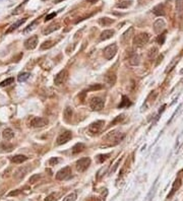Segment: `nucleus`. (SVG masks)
<instances>
[{
	"label": "nucleus",
	"instance_id": "f257e3e1",
	"mask_svg": "<svg viewBox=\"0 0 183 201\" xmlns=\"http://www.w3.org/2000/svg\"><path fill=\"white\" fill-rule=\"evenodd\" d=\"M124 137H125L124 133L118 132V131H112V132L108 133L106 136L103 138V140L105 142H108L107 146H112V145H116L119 142H121Z\"/></svg>",
	"mask_w": 183,
	"mask_h": 201
},
{
	"label": "nucleus",
	"instance_id": "f03ea898",
	"mask_svg": "<svg viewBox=\"0 0 183 201\" xmlns=\"http://www.w3.org/2000/svg\"><path fill=\"white\" fill-rule=\"evenodd\" d=\"M150 40V35L147 33H139L136 36H134L132 40V43L136 47H143L149 42Z\"/></svg>",
	"mask_w": 183,
	"mask_h": 201
},
{
	"label": "nucleus",
	"instance_id": "7ed1b4c3",
	"mask_svg": "<svg viewBox=\"0 0 183 201\" xmlns=\"http://www.w3.org/2000/svg\"><path fill=\"white\" fill-rule=\"evenodd\" d=\"M49 121L46 118H42V117H33L30 120L29 122V126L33 127V128H42L45 127L46 125H48Z\"/></svg>",
	"mask_w": 183,
	"mask_h": 201
},
{
	"label": "nucleus",
	"instance_id": "20e7f679",
	"mask_svg": "<svg viewBox=\"0 0 183 201\" xmlns=\"http://www.w3.org/2000/svg\"><path fill=\"white\" fill-rule=\"evenodd\" d=\"M104 106H105L104 100L99 98V96H94V98L92 99L91 102H90L91 109L93 111H96V112H98V111H101L102 109L104 108Z\"/></svg>",
	"mask_w": 183,
	"mask_h": 201
},
{
	"label": "nucleus",
	"instance_id": "39448f33",
	"mask_svg": "<svg viewBox=\"0 0 183 201\" xmlns=\"http://www.w3.org/2000/svg\"><path fill=\"white\" fill-rule=\"evenodd\" d=\"M91 158H79V161L76 162V164H75V167H76V170H77V172H79V173H83L86 170H87V168L90 167V165H91Z\"/></svg>",
	"mask_w": 183,
	"mask_h": 201
},
{
	"label": "nucleus",
	"instance_id": "423d86ee",
	"mask_svg": "<svg viewBox=\"0 0 183 201\" xmlns=\"http://www.w3.org/2000/svg\"><path fill=\"white\" fill-rule=\"evenodd\" d=\"M117 50H118V47L116 44H112V45L107 46L104 49V52H103L105 59H107V60H111V59L116 55V53H117Z\"/></svg>",
	"mask_w": 183,
	"mask_h": 201
},
{
	"label": "nucleus",
	"instance_id": "0eeeda50",
	"mask_svg": "<svg viewBox=\"0 0 183 201\" xmlns=\"http://www.w3.org/2000/svg\"><path fill=\"white\" fill-rule=\"evenodd\" d=\"M71 177V168L70 167H64L63 169L59 170L56 174V179L58 181H64V180H67Z\"/></svg>",
	"mask_w": 183,
	"mask_h": 201
},
{
	"label": "nucleus",
	"instance_id": "6e6552de",
	"mask_svg": "<svg viewBox=\"0 0 183 201\" xmlns=\"http://www.w3.org/2000/svg\"><path fill=\"white\" fill-rule=\"evenodd\" d=\"M104 125H105V122H104L103 120L96 121V122H93V123L91 124V125L89 126V128H87V130H89V132L92 135L97 134V133H99L100 131H102Z\"/></svg>",
	"mask_w": 183,
	"mask_h": 201
},
{
	"label": "nucleus",
	"instance_id": "1a4fd4ad",
	"mask_svg": "<svg viewBox=\"0 0 183 201\" xmlns=\"http://www.w3.org/2000/svg\"><path fill=\"white\" fill-rule=\"evenodd\" d=\"M67 76H68V72H67L66 69H63V70H61L60 72H58V73L56 74L55 78H54L55 85L63 84L66 81V79H67Z\"/></svg>",
	"mask_w": 183,
	"mask_h": 201
},
{
	"label": "nucleus",
	"instance_id": "9d476101",
	"mask_svg": "<svg viewBox=\"0 0 183 201\" xmlns=\"http://www.w3.org/2000/svg\"><path fill=\"white\" fill-rule=\"evenodd\" d=\"M71 138H72V133L70 132V131H64V132H62L57 137V139H56V143H57V145L65 144V143H67Z\"/></svg>",
	"mask_w": 183,
	"mask_h": 201
},
{
	"label": "nucleus",
	"instance_id": "9b49d317",
	"mask_svg": "<svg viewBox=\"0 0 183 201\" xmlns=\"http://www.w3.org/2000/svg\"><path fill=\"white\" fill-rule=\"evenodd\" d=\"M38 42H39V38L37 36H33L29 38L28 40H26L24 42V47L28 50H34L35 48L38 46Z\"/></svg>",
	"mask_w": 183,
	"mask_h": 201
},
{
	"label": "nucleus",
	"instance_id": "f8f14e48",
	"mask_svg": "<svg viewBox=\"0 0 183 201\" xmlns=\"http://www.w3.org/2000/svg\"><path fill=\"white\" fill-rule=\"evenodd\" d=\"M166 27V23H165L164 19H157L156 22L154 23V31L156 34H161Z\"/></svg>",
	"mask_w": 183,
	"mask_h": 201
},
{
	"label": "nucleus",
	"instance_id": "ddd939ff",
	"mask_svg": "<svg viewBox=\"0 0 183 201\" xmlns=\"http://www.w3.org/2000/svg\"><path fill=\"white\" fill-rule=\"evenodd\" d=\"M181 185H182L181 179H180V178L176 179V180H175V182L173 183V186H172L171 192L168 194V197H167V198H171V197L173 196L174 194L176 193V191H178V189L180 188V187H181Z\"/></svg>",
	"mask_w": 183,
	"mask_h": 201
},
{
	"label": "nucleus",
	"instance_id": "4468645a",
	"mask_svg": "<svg viewBox=\"0 0 183 201\" xmlns=\"http://www.w3.org/2000/svg\"><path fill=\"white\" fill-rule=\"evenodd\" d=\"M114 34H115V32L113 30H105L100 35V40L101 41H106V40L111 39V38L114 36Z\"/></svg>",
	"mask_w": 183,
	"mask_h": 201
},
{
	"label": "nucleus",
	"instance_id": "2eb2a0df",
	"mask_svg": "<svg viewBox=\"0 0 183 201\" xmlns=\"http://www.w3.org/2000/svg\"><path fill=\"white\" fill-rule=\"evenodd\" d=\"M26 161H28V158L23 154H16L10 158V162L13 164H23Z\"/></svg>",
	"mask_w": 183,
	"mask_h": 201
},
{
	"label": "nucleus",
	"instance_id": "dca6fc26",
	"mask_svg": "<svg viewBox=\"0 0 183 201\" xmlns=\"http://www.w3.org/2000/svg\"><path fill=\"white\" fill-rule=\"evenodd\" d=\"M153 12L156 15H165L166 14V9H165V6H164L163 3L155 6V7L153 8Z\"/></svg>",
	"mask_w": 183,
	"mask_h": 201
},
{
	"label": "nucleus",
	"instance_id": "f3484780",
	"mask_svg": "<svg viewBox=\"0 0 183 201\" xmlns=\"http://www.w3.org/2000/svg\"><path fill=\"white\" fill-rule=\"evenodd\" d=\"M59 27H60V26H59V23H52V25H50L49 27H46V29L43 30V35H44V36H47V35L51 34V33H53L54 31L58 30Z\"/></svg>",
	"mask_w": 183,
	"mask_h": 201
},
{
	"label": "nucleus",
	"instance_id": "a211bd4d",
	"mask_svg": "<svg viewBox=\"0 0 183 201\" xmlns=\"http://www.w3.org/2000/svg\"><path fill=\"white\" fill-rule=\"evenodd\" d=\"M30 170V168H28V167H23V168H19L17 171L15 172V177L16 179H23L24 176H26V174L28 173V171Z\"/></svg>",
	"mask_w": 183,
	"mask_h": 201
},
{
	"label": "nucleus",
	"instance_id": "6ab92c4d",
	"mask_svg": "<svg viewBox=\"0 0 183 201\" xmlns=\"http://www.w3.org/2000/svg\"><path fill=\"white\" fill-rule=\"evenodd\" d=\"M133 32H134V29H133V27H130L129 30L126 31V32L122 35V37H121V42H122V43H127L128 40L130 39V37H131V35L133 34Z\"/></svg>",
	"mask_w": 183,
	"mask_h": 201
},
{
	"label": "nucleus",
	"instance_id": "aec40b11",
	"mask_svg": "<svg viewBox=\"0 0 183 201\" xmlns=\"http://www.w3.org/2000/svg\"><path fill=\"white\" fill-rule=\"evenodd\" d=\"M26 20H27V17H24V18H22V19L16 20V22H15V23H13V25H11V27H10L9 29L7 30V32H6V33H11V32H13V31L16 30L19 27L22 26L23 23H26Z\"/></svg>",
	"mask_w": 183,
	"mask_h": 201
},
{
	"label": "nucleus",
	"instance_id": "412c9836",
	"mask_svg": "<svg viewBox=\"0 0 183 201\" xmlns=\"http://www.w3.org/2000/svg\"><path fill=\"white\" fill-rule=\"evenodd\" d=\"M84 150H86V145H84L83 143H82V142H79V143H76L75 145H73L71 150H72L73 154H79V152L83 151Z\"/></svg>",
	"mask_w": 183,
	"mask_h": 201
},
{
	"label": "nucleus",
	"instance_id": "4be33fe9",
	"mask_svg": "<svg viewBox=\"0 0 183 201\" xmlns=\"http://www.w3.org/2000/svg\"><path fill=\"white\" fill-rule=\"evenodd\" d=\"M13 136H15V132L12 131V129H10V128H6L5 130H3L2 137L4 138L5 140H10L11 138H13Z\"/></svg>",
	"mask_w": 183,
	"mask_h": 201
},
{
	"label": "nucleus",
	"instance_id": "5701e85b",
	"mask_svg": "<svg viewBox=\"0 0 183 201\" xmlns=\"http://www.w3.org/2000/svg\"><path fill=\"white\" fill-rule=\"evenodd\" d=\"M72 114H73V110L70 108V107H66L64 109V112H63V117H64V120L69 122L70 119L72 117Z\"/></svg>",
	"mask_w": 183,
	"mask_h": 201
},
{
	"label": "nucleus",
	"instance_id": "b1692460",
	"mask_svg": "<svg viewBox=\"0 0 183 201\" xmlns=\"http://www.w3.org/2000/svg\"><path fill=\"white\" fill-rule=\"evenodd\" d=\"M13 150V145L10 144L8 142H2L0 143V150L2 151H6V152H10Z\"/></svg>",
	"mask_w": 183,
	"mask_h": 201
},
{
	"label": "nucleus",
	"instance_id": "393cba45",
	"mask_svg": "<svg viewBox=\"0 0 183 201\" xmlns=\"http://www.w3.org/2000/svg\"><path fill=\"white\" fill-rule=\"evenodd\" d=\"M130 105H131V102H130L127 96H122V100H121V103L119 104L118 108L119 109L126 108V107H129Z\"/></svg>",
	"mask_w": 183,
	"mask_h": 201
},
{
	"label": "nucleus",
	"instance_id": "a878e982",
	"mask_svg": "<svg viewBox=\"0 0 183 201\" xmlns=\"http://www.w3.org/2000/svg\"><path fill=\"white\" fill-rule=\"evenodd\" d=\"M116 79H117V77H116L115 73H109L106 75V81L110 85H114L116 84Z\"/></svg>",
	"mask_w": 183,
	"mask_h": 201
},
{
	"label": "nucleus",
	"instance_id": "bb28decb",
	"mask_svg": "<svg viewBox=\"0 0 183 201\" xmlns=\"http://www.w3.org/2000/svg\"><path fill=\"white\" fill-rule=\"evenodd\" d=\"M30 76L31 73H29V72H23V73H19V76H17V80L19 82H24L30 78Z\"/></svg>",
	"mask_w": 183,
	"mask_h": 201
},
{
	"label": "nucleus",
	"instance_id": "cd10ccee",
	"mask_svg": "<svg viewBox=\"0 0 183 201\" xmlns=\"http://www.w3.org/2000/svg\"><path fill=\"white\" fill-rule=\"evenodd\" d=\"M54 42L53 41H45V42L43 44H41V46H40V49L41 50H47V49H50L51 47H53L54 46Z\"/></svg>",
	"mask_w": 183,
	"mask_h": 201
},
{
	"label": "nucleus",
	"instance_id": "c85d7f7f",
	"mask_svg": "<svg viewBox=\"0 0 183 201\" xmlns=\"http://www.w3.org/2000/svg\"><path fill=\"white\" fill-rule=\"evenodd\" d=\"M99 23H100L101 26L107 27V26H110L111 23H113L114 20L111 19V18H108V17H102V18L99 19Z\"/></svg>",
	"mask_w": 183,
	"mask_h": 201
},
{
	"label": "nucleus",
	"instance_id": "c756f323",
	"mask_svg": "<svg viewBox=\"0 0 183 201\" xmlns=\"http://www.w3.org/2000/svg\"><path fill=\"white\" fill-rule=\"evenodd\" d=\"M129 63L130 65H133V66H137V65H139L140 63V58L138 55H133V56L129 59Z\"/></svg>",
	"mask_w": 183,
	"mask_h": 201
},
{
	"label": "nucleus",
	"instance_id": "7c9ffc66",
	"mask_svg": "<svg viewBox=\"0 0 183 201\" xmlns=\"http://www.w3.org/2000/svg\"><path fill=\"white\" fill-rule=\"evenodd\" d=\"M13 81H15V78H13V77L6 78L5 80H3V81L0 82V86H1V88H5V86H8L10 84H12Z\"/></svg>",
	"mask_w": 183,
	"mask_h": 201
},
{
	"label": "nucleus",
	"instance_id": "2f4dec72",
	"mask_svg": "<svg viewBox=\"0 0 183 201\" xmlns=\"http://www.w3.org/2000/svg\"><path fill=\"white\" fill-rule=\"evenodd\" d=\"M179 58H180V56H179L178 58H175V59H173V61L171 62L170 65H168L167 70H166V73H168V72H170V71L172 70V69H173V68L176 66V64H177V63H178V61H179V60H178Z\"/></svg>",
	"mask_w": 183,
	"mask_h": 201
},
{
	"label": "nucleus",
	"instance_id": "473e14b6",
	"mask_svg": "<svg viewBox=\"0 0 183 201\" xmlns=\"http://www.w3.org/2000/svg\"><path fill=\"white\" fill-rule=\"evenodd\" d=\"M76 197H77L76 192H71L70 194H68L64 199H63V201H75Z\"/></svg>",
	"mask_w": 183,
	"mask_h": 201
},
{
	"label": "nucleus",
	"instance_id": "72a5a7b5",
	"mask_svg": "<svg viewBox=\"0 0 183 201\" xmlns=\"http://www.w3.org/2000/svg\"><path fill=\"white\" fill-rule=\"evenodd\" d=\"M129 5H130V2L127 1V0H125V1H121V2L117 3V4H116V7H118V8H127Z\"/></svg>",
	"mask_w": 183,
	"mask_h": 201
},
{
	"label": "nucleus",
	"instance_id": "f704fd0d",
	"mask_svg": "<svg viewBox=\"0 0 183 201\" xmlns=\"http://www.w3.org/2000/svg\"><path fill=\"white\" fill-rule=\"evenodd\" d=\"M104 88V85L103 84H92L89 88L87 89V91H98V89H102Z\"/></svg>",
	"mask_w": 183,
	"mask_h": 201
},
{
	"label": "nucleus",
	"instance_id": "c9c22d12",
	"mask_svg": "<svg viewBox=\"0 0 183 201\" xmlns=\"http://www.w3.org/2000/svg\"><path fill=\"white\" fill-rule=\"evenodd\" d=\"M41 178V175L40 174H35L33 176H31V178L29 180V182L31 183V184H34V183H36L38 182V180Z\"/></svg>",
	"mask_w": 183,
	"mask_h": 201
},
{
	"label": "nucleus",
	"instance_id": "e433bc0d",
	"mask_svg": "<svg viewBox=\"0 0 183 201\" xmlns=\"http://www.w3.org/2000/svg\"><path fill=\"white\" fill-rule=\"evenodd\" d=\"M124 119V114H121L120 116H117L115 118V119L111 122V125H115V124H117L119 122H121V121Z\"/></svg>",
	"mask_w": 183,
	"mask_h": 201
},
{
	"label": "nucleus",
	"instance_id": "4c0bfd02",
	"mask_svg": "<svg viewBox=\"0 0 183 201\" xmlns=\"http://www.w3.org/2000/svg\"><path fill=\"white\" fill-rule=\"evenodd\" d=\"M157 52H158V49H157V48H152V49H151L150 52H149V58H150V59L154 58V57L157 55Z\"/></svg>",
	"mask_w": 183,
	"mask_h": 201
},
{
	"label": "nucleus",
	"instance_id": "58836bf2",
	"mask_svg": "<svg viewBox=\"0 0 183 201\" xmlns=\"http://www.w3.org/2000/svg\"><path fill=\"white\" fill-rule=\"evenodd\" d=\"M165 40H166V36L163 34V35H161V36L158 37V39H157V42L159 43L160 45H163L165 43Z\"/></svg>",
	"mask_w": 183,
	"mask_h": 201
},
{
	"label": "nucleus",
	"instance_id": "ea45409f",
	"mask_svg": "<svg viewBox=\"0 0 183 201\" xmlns=\"http://www.w3.org/2000/svg\"><path fill=\"white\" fill-rule=\"evenodd\" d=\"M36 25H37V20H35V22H33V23H32L31 25H30L29 27H28L26 30L23 31V33H28V32H30V31L34 30V27L36 26Z\"/></svg>",
	"mask_w": 183,
	"mask_h": 201
},
{
	"label": "nucleus",
	"instance_id": "a19ab883",
	"mask_svg": "<svg viewBox=\"0 0 183 201\" xmlns=\"http://www.w3.org/2000/svg\"><path fill=\"white\" fill-rule=\"evenodd\" d=\"M108 157H109V154H99L98 155V162H103L104 161H106Z\"/></svg>",
	"mask_w": 183,
	"mask_h": 201
},
{
	"label": "nucleus",
	"instance_id": "79ce46f5",
	"mask_svg": "<svg viewBox=\"0 0 183 201\" xmlns=\"http://www.w3.org/2000/svg\"><path fill=\"white\" fill-rule=\"evenodd\" d=\"M58 162H59V158H51L50 161H49V165L54 166V165H57Z\"/></svg>",
	"mask_w": 183,
	"mask_h": 201
},
{
	"label": "nucleus",
	"instance_id": "37998d69",
	"mask_svg": "<svg viewBox=\"0 0 183 201\" xmlns=\"http://www.w3.org/2000/svg\"><path fill=\"white\" fill-rule=\"evenodd\" d=\"M56 14H57L56 12H52V13H50V14H48L47 16L45 17V22H48V20H51L52 18H54V17L56 16Z\"/></svg>",
	"mask_w": 183,
	"mask_h": 201
},
{
	"label": "nucleus",
	"instance_id": "c03bdc74",
	"mask_svg": "<svg viewBox=\"0 0 183 201\" xmlns=\"http://www.w3.org/2000/svg\"><path fill=\"white\" fill-rule=\"evenodd\" d=\"M55 195H56V194H55V193H52V194H51V195H49V196L47 197V198H46V199H45V201H52V200H53V199H54V198H52V197H54Z\"/></svg>",
	"mask_w": 183,
	"mask_h": 201
},
{
	"label": "nucleus",
	"instance_id": "a18cd8bd",
	"mask_svg": "<svg viewBox=\"0 0 183 201\" xmlns=\"http://www.w3.org/2000/svg\"><path fill=\"white\" fill-rule=\"evenodd\" d=\"M20 193V191L19 190H17V191H12V192H10L9 194H8V196H13V195H17V194H19Z\"/></svg>",
	"mask_w": 183,
	"mask_h": 201
},
{
	"label": "nucleus",
	"instance_id": "49530a36",
	"mask_svg": "<svg viewBox=\"0 0 183 201\" xmlns=\"http://www.w3.org/2000/svg\"><path fill=\"white\" fill-rule=\"evenodd\" d=\"M97 1H99V0H87V2L92 3V4H93V3H96Z\"/></svg>",
	"mask_w": 183,
	"mask_h": 201
},
{
	"label": "nucleus",
	"instance_id": "de8ad7c7",
	"mask_svg": "<svg viewBox=\"0 0 183 201\" xmlns=\"http://www.w3.org/2000/svg\"><path fill=\"white\" fill-rule=\"evenodd\" d=\"M60 1H63V0H55V3H58V2H60Z\"/></svg>",
	"mask_w": 183,
	"mask_h": 201
},
{
	"label": "nucleus",
	"instance_id": "09e8293b",
	"mask_svg": "<svg viewBox=\"0 0 183 201\" xmlns=\"http://www.w3.org/2000/svg\"><path fill=\"white\" fill-rule=\"evenodd\" d=\"M43 1H47V0H43Z\"/></svg>",
	"mask_w": 183,
	"mask_h": 201
}]
</instances>
